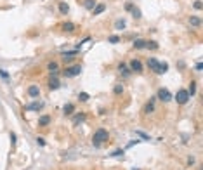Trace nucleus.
Here are the masks:
<instances>
[{
	"label": "nucleus",
	"instance_id": "nucleus-1",
	"mask_svg": "<svg viewBox=\"0 0 203 170\" xmlns=\"http://www.w3.org/2000/svg\"><path fill=\"white\" fill-rule=\"evenodd\" d=\"M110 139V132L106 130V129H97L96 132H94V135H92V144L96 146V148H101L102 144L106 142V141Z\"/></svg>",
	"mask_w": 203,
	"mask_h": 170
},
{
	"label": "nucleus",
	"instance_id": "nucleus-2",
	"mask_svg": "<svg viewBox=\"0 0 203 170\" xmlns=\"http://www.w3.org/2000/svg\"><path fill=\"white\" fill-rule=\"evenodd\" d=\"M82 73V66L80 64H73V66H68L66 70L63 71V75L66 76V78H75L78 75Z\"/></svg>",
	"mask_w": 203,
	"mask_h": 170
},
{
	"label": "nucleus",
	"instance_id": "nucleus-3",
	"mask_svg": "<svg viewBox=\"0 0 203 170\" xmlns=\"http://www.w3.org/2000/svg\"><path fill=\"white\" fill-rule=\"evenodd\" d=\"M156 99H160L162 102H170V101L174 99L172 94H170V90L168 89H158V92H156Z\"/></svg>",
	"mask_w": 203,
	"mask_h": 170
},
{
	"label": "nucleus",
	"instance_id": "nucleus-4",
	"mask_svg": "<svg viewBox=\"0 0 203 170\" xmlns=\"http://www.w3.org/2000/svg\"><path fill=\"white\" fill-rule=\"evenodd\" d=\"M189 94H188V90L186 89H181V90H177L175 94V101H177V104H186L188 101H189Z\"/></svg>",
	"mask_w": 203,
	"mask_h": 170
},
{
	"label": "nucleus",
	"instance_id": "nucleus-5",
	"mask_svg": "<svg viewBox=\"0 0 203 170\" xmlns=\"http://www.w3.org/2000/svg\"><path fill=\"white\" fill-rule=\"evenodd\" d=\"M128 70L134 71V73H142V63L139 59H132L128 63Z\"/></svg>",
	"mask_w": 203,
	"mask_h": 170
},
{
	"label": "nucleus",
	"instance_id": "nucleus-6",
	"mask_svg": "<svg viewBox=\"0 0 203 170\" xmlns=\"http://www.w3.org/2000/svg\"><path fill=\"white\" fill-rule=\"evenodd\" d=\"M42 108H44V102H40V101H33V102H30V104L24 106L26 111H40Z\"/></svg>",
	"mask_w": 203,
	"mask_h": 170
},
{
	"label": "nucleus",
	"instance_id": "nucleus-7",
	"mask_svg": "<svg viewBox=\"0 0 203 170\" xmlns=\"http://www.w3.org/2000/svg\"><path fill=\"white\" fill-rule=\"evenodd\" d=\"M155 99H156V97H151L149 102H146L144 109H142V113H144V115H149V113H153V111H155Z\"/></svg>",
	"mask_w": 203,
	"mask_h": 170
},
{
	"label": "nucleus",
	"instance_id": "nucleus-8",
	"mask_svg": "<svg viewBox=\"0 0 203 170\" xmlns=\"http://www.w3.org/2000/svg\"><path fill=\"white\" fill-rule=\"evenodd\" d=\"M26 92H28V96H30V97H33V99H35V97L40 96V87H38V85H30Z\"/></svg>",
	"mask_w": 203,
	"mask_h": 170
},
{
	"label": "nucleus",
	"instance_id": "nucleus-9",
	"mask_svg": "<svg viewBox=\"0 0 203 170\" xmlns=\"http://www.w3.org/2000/svg\"><path fill=\"white\" fill-rule=\"evenodd\" d=\"M59 87H61V83H59L58 76H50V80H49V90H58Z\"/></svg>",
	"mask_w": 203,
	"mask_h": 170
},
{
	"label": "nucleus",
	"instance_id": "nucleus-10",
	"mask_svg": "<svg viewBox=\"0 0 203 170\" xmlns=\"http://www.w3.org/2000/svg\"><path fill=\"white\" fill-rule=\"evenodd\" d=\"M58 68H59V64L56 61H50L47 64V70L50 71V76H58Z\"/></svg>",
	"mask_w": 203,
	"mask_h": 170
},
{
	"label": "nucleus",
	"instance_id": "nucleus-11",
	"mask_svg": "<svg viewBox=\"0 0 203 170\" xmlns=\"http://www.w3.org/2000/svg\"><path fill=\"white\" fill-rule=\"evenodd\" d=\"M158 59H156V57H149V59H148V68H149L151 71H156V68H158Z\"/></svg>",
	"mask_w": 203,
	"mask_h": 170
},
{
	"label": "nucleus",
	"instance_id": "nucleus-12",
	"mask_svg": "<svg viewBox=\"0 0 203 170\" xmlns=\"http://www.w3.org/2000/svg\"><path fill=\"white\" fill-rule=\"evenodd\" d=\"M49 123H50V116L49 115H42L38 118V127H47Z\"/></svg>",
	"mask_w": 203,
	"mask_h": 170
},
{
	"label": "nucleus",
	"instance_id": "nucleus-13",
	"mask_svg": "<svg viewBox=\"0 0 203 170\" xmlns=\"http://www.w3.org/2000/svg\"><path fill=\"white\" fill-rule=\"evenodd\" d=\"M63 113H64V115H68V116H71V115L75 113V106L71 104V102L64 104V108H63Z\"/></svg>",
	"mask_w": 203,
	"mask_h": 170
},
{
	"label": "nucleus",
	"instance_id": "nucleus-14",
	"mask_svg": "<svg viewBox=\"0 0 203 170\" xmlns=\"http://www.w3.org/2000/svg\"><path fill=\"white\" fill-rule=\"evenodd\" d=\"M104 11H106V5H104V4H97L96 7L92 9V14H94V16H99V14H102Z\"/></svg>",
	"mask_w": 203,
	"mask_h": 170
},
{
	"label": "nucleus",
	"instance_id": "nucleus-15",
	"mask_svg": "<svg viewBox=\"0 0 203 170\" xmlns=\"http://www.w3.org/2000/svg\"><path fill=\"white\" fill-rule=\"evenodd\" d=\"M167 71H168V64H167V63H158V68H156L155 73L163 75V73H167Z\"/></svg>",
	"mask_w": 203,
	"mask_h": 170
},
{
	"label": "nucleus",
	"instance_id": "nucleus-16",
	"mask_svg": "<svg viewBox=\"0 0 203 170\" xmlns=\"http://www.w3.org/2000/svg\"><path fill=\"white\" fill-rule=\"evenodd\" d=\"M146 42H148V40L137 38L136 42H134V49H137V50H141V49H146Z\"/></svg>",
	"mask_w": 203,
	"mask_h": 170
},
{
	"label": "nucleus",
	"instance_id": "nucleus-17",
	"mask_svg": "<svg viewBox=\"0 0 203 170\" xmlns=\"http://www.w3.org/2000/svg\"><path fill=\"white\" fill-rule=\"evenodd\" d=\"M118 71L123 75V76H128V75H130V70L127 68V64H125V63H120V64H118Z\"/></svg>",
	"mask_w": 203,
	"mask_h": 170
},
{
	"label": "nucleus",
	"instance_id": "nucleus-18",
	"mask_svg": "<svg viewBox=\"0 0 203 170\" xmlns=\"http://www.w3.org/2000/svg\"><path fill=\"white\" fill-rule=\"evenodd\" d=\"M189 24L194 28H200V24H201V19L198 18V16H191L189 18Z\"/></svg>",
	"mask_w": 203,
	"mask_h": 170
},
{
	"label": "nucleus",
	"instance_id": "nucleus-19",
	"mask_svg": "<svg viewBox=\"0 0 203 170\" xmlns=\"http://www.w3.org/2000/svg\"><path fill=\"white\" fill-rule=\"evenodd\" d=\"M75 23H71V21H66L64 24H63V30L64 31H75Z\"/></svg>",
	"mask_w": 203,
	"mask_h": 170
},
{
	"label": "nucleus",
	"instance_id": "nucleus-20",
	"mask_svg": "<svg viewBox=\"0 0 203 170\" xmlns=\"http://www.w3.org/2000/svg\"><path fill=\"white\" fill-rule=\"evenodd\" d=\"M96 5H97L96 0H85V2H84V7H85V9H89V11H92Z\"/></svg>",
	"mask_w": 203,
	"mask_h": 170
},
{
	"label": "nucleus",
	"instance_id": "nucleus-21",
	"mask_svg": "<svg viewBox=\"0 0 203 170\" xmlns=\"http://www.w3.org/2000/svg\"><path fill=\"white\" fill-rule=\"evenodd\" d=\"M146 49H151V50H158L160 45L156 44V42H153V40H148V42H146Z\"/></svg>",
	"mask_w": 203,
	"mask_h": 170
},
{
	"label": "nucleus",
	"instance_id": "nucleus-22",
	"mask_svg": "<svg viewBox=\"0 0 203 170\" xmlns=\"http://www.w3.org/2000/svg\"><path fill=\"white\" fill-rule=\"evenodd\" d=\"M59 11H61V14H64V16H66V14L70 12V5L64 4V2H59Z\"/></svg>",
	"mask_w": 203,
	"mask_h": 170
},
{
	"label": "nucleus",
	"instance_id": "nucleus-23",
	"mask_svg": "<svg viewBox=\"0 0 203 170\" xmlns=\"http://www.w3.org/2000/svg\"><path fill=\"white\" fill-rule=\"evenodd\" d=\"M130 12H132V18H134V19H141V9H139V7H136V5H134V9L130 11Z\"/></svg>",
	"mask_w": 203,
	"mask_h": 170
},
{
	"label": "nucleus",
	"instance_id": "nucleus-24",
	"mask_svg": "<svg viewBox=\"0 0 203 170\" xmlns=\"http://www.w3.org/2000/svg\"><path fill=\"white\" fill-rule=\"evenodd\" d=\"M85 120V113H80V115H76L75 118H73V125H78L80 122H84Z\"/></svg>",
	"mask_w": 203,
	"mask_h": 170
},
{
	"label": "nucleus",
	"instance_id": "nucleus-25",
	"mask_svg": "<svg viewBox=\"0 0 203 170\" xmlns=\"http://www.w3.org/2000/svg\"><path fill=\"white\" fill-rule=\"evenodd\" d=\"M113 92H115L116 96L123 94V85H122V83H116V85H115V89H113Z\"/></svg>",
	"mask_w": 203,
	"mask_h": 170
},
{
	"label": "nucleus",
	"instance_id": "nucleus-26",
	"mask_svg": "<svg viewBox=\"0 0 203 170\" xmlns=\"http://www.w3.org/2000/svg\"><path fill=\"white\" fill-rule=\"evenodd\" d=\"M78 99L82 101V102H87V101L90 99V96H89L87 92H80V94H78Z\"/></svg>",
	"mask_w": 203,
	"mask_h": 170
},
{
	"label": "nucleus",
	"instance_id": "nucleus-27",
	"mask_svg": "<svg viewBox=\"0 0 203 170\" xmlns=\"http://www.w3.org/2000/svg\"><path fill=\"white\" fill-rule=\"evenodd\" d=\"M194 92H196V83L191 82L189 83V89H188V94H189V96H194Z\"/></svg>",
	"mask_w": 203,
	"mask_h": 170
},
{
	"label": "nucleus",
	"instance_id": "nucleus-28",
	"mask_svg": "<svg viewBox=\"0 0 203 170\" xmlns=\"http://www.w3.org/2000/svg\"><path fill=\"white\" fill-rule=\"evenodd\" d=\"M115 28H116V30H123V28H125V21H123V19H118V21L115 23Z\"/></svg>",
	"mask_w": 203,
	"mask_h": 170
},
{
	"label": "nucleus",
	"instance_id": "nucleus-29",
	"mask_svg": "<svg viewBox=\"0 0 203 170\" xmlns=\"http://www.w3.org/2000/svg\"><path fill=\"white\" fill-rule=\"evenodd\" d=\"M108 42H110V44H118V42H120V37H118V35H113V37H110V38H108Z\"/></svg>",
	"mask_w": 203,
	"mask_h": 170
},
{
	"label": "nucleus",
	"instance_id": "nucleus-30",
	"mask_svg": "<svg viewBox=\"0 0 203 170\" xmlns=\"http://www.w3.org/2000/svg\"><path fill=\"white\" fill-rule=\"evenodd\" d=\"M123 149H115V151L111 153V156H122V155H123Z\"/></svg>",
	"mask_w": 203,
	"mask_h": 170
},
{
	"label": "nucleus",
	"instance_id": "nucleus-31",
	"mask_svg": "<svg viewBox=\"0 0 203 170\" xmlns=\"http://www.w3.org/2000/svg\"><path fill=\"white\" fill-rule=\"evenodd\" d=\"M0 76H2V78H5V80H7V78H9V73H7V71H5V70H0Z\"/></svg>",
	"mask_w": 203,
	"mask_h": 170
},
{
	"label": "nucleus",
	"instance_id": "nucleus-32",
	"mask_svg": "<svg viewBox=\"0 0 203 170\" xmlns=\"http://www.w3.org/2000/svg\"><path fill=\"white\" fill-rule=\"evenodd\" d=\"M37 142H38L40 146H45V141H44V137H37Z\"/></svg>",
	"mask_w": 203,
	"mask_h": 170
},
{
	"label": "nucleus",
	"instance_id": "nucleus-33",
	"mask_svg": "<svg viewBox=\"0 0 203 170\" xmlns=\"http://www.w3.org/2000/svg\"><path fill=\"white\" fill-rule=\"evenodd\" d=\"M194 9H201V2H200V0H196V2H194Z\"/></svg>",
	"mask_w": 203,
	"mask_h": 170
},
{
	"label": "nucleus",
	"instance_id": "nucleus-34",
	"mask_svg": "<svg viewBox=\"0 0 203 170\" xmlns=\"http://www.w3.org/2000/svg\"><path fill=\"white\" fill-rule=\"evenodd\" d=\"M125 9H127V11H132V9H134V4H130V2H128V4H125Z\"/></svg>",
	"mask_w": 203,
	"mask_h": 170
},
{
	"label": "nucleus",
	"instance_id": "nucleus-35",
	"mask_svg": "<svg viewBox=\"0 0 203 170\" xmlns=\"http://www.w3.org/2000/svg\"><path fill=\"white\" fill-rule=\"evenodd\" d=\"M11 142L16 144V134H14V132H11Z\"/></svg>",
	"mask_w": 203,
	"mask_h": 170
},
{
	"label": "nucleus",
	"instance_id": "nucleus-36",
	"mask_svg": "<svg viewBox=\"0 0 203 170\" xmlns=\"http://www.w3.org/2000/svg\"><path fill=\"white\" fill-rule=\"evenodd\" d=\"M136 134H137V135H141L142 139H149V137H148V135H146V134H142V132H136Z\"/></svg>",
	"mask_w": 203,
	"mask_h": 170
}]
</instances>
